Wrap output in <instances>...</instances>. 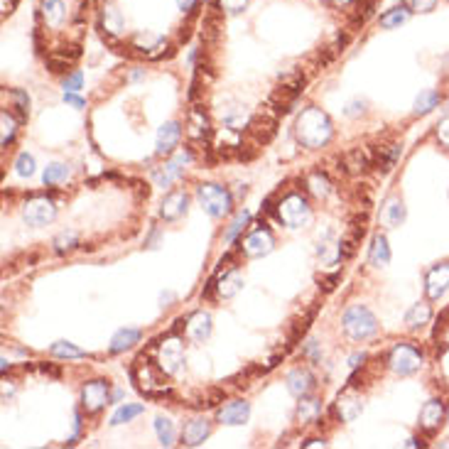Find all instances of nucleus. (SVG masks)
Returning a JSON list of instances; mask_svg holds the SVG:
<instances>
[{"mask_svg":"<svg viewBox=\"0 0 449 449\" xmlns=\"http://www.w3.org/2000/svg\"><path fill=\"white\" fill-rule=\"evenodd\" d=\"M334 136V128L329 116L322 111V108H304L299 113L297 123H295V138L302 148L307 150H317L324 148Z\"/></svg>","mask_w":449,"mask_h":449,"instance_id":"nucleus-1","label":"nucleus"},{"mask_svg":"<svg viewBox=\"0 0 449 449\" xmlns=\"http://www.w3.org/2000/svg\"><path fill=\"white\" fill-rule=\"evenodd\" d=\"M342 324H344L347 337L354 339V342H366V339H371L376 332H378V322H376L373 312H371L369 307H364V304L349 307L342 319Z\"/></svg>","mask_w":449,"mask_h":449,"instance_id":"nucleus-2","label":"nucleus"},{"mask_svg":"<svg viewBox=\"0 0 449 449\" xmlns=\"http://www.w3.org/2000/svg\"><path fill=\"white\" fill-rule=\"evenodd\" d=\"M197 201H199V206L209 216L221 219V216L231 214L234 197H231L229 189L219 187V184H199V187H197Z\"/></svg>","mask_w":449,"mask_h":449,"instance_id":"nucleus-3","label":"nucleus"},{"mask_svg":"<svg viewBox=\"0 0 449 449\" xmlns=\"http://www.w3.org/2000/svg\"><path fill=\"white\" fill-rule=\"evenodd\" d=\"M277 219L290 229H302L312 221V209H309L307 199L299 194H287L285 199L277 204Z\"/></svg>","mask_w":449,"mask_h":449,"instance_id":"nucleus-4","label":"nucleus"},{"mask_svg":"<svg viewBox=\"0 0 449 449\" xmlns=\"http://www.w3.org/2000/svg\"><path fill=\"white\" fill-rule=\"evenodd\" d=\"M184 366V344L177 337L162 339V344L157 347V369L164 376H177Z\"/></svg>","mask_w":449,"mask_h":449,"instance_id":"nucleus-5","label":"nucleus"},{"mask_svg":"<svg viewBox=\"0 0 449 449\" xmlns=\"http://www.w3.org/2000/svg\"><path fill=\"white\" fill-rule=\"evenodd\" d=\"M131 376H133V381L138 383V388H140L145 395H150V398H160V395L169 393L167 385H164L162 378L157 376V371H155L145 359L136 361V366L131 369Z\"/></svg>","mask_w":449,"mask_h":449,"instance_id":"nucleus-6","label":"nucleus"},{"mask_svg":"<svg viewBox=\"0 0 449 449\" xmlns=\"http://www.w3.org/2000/svg\"><path fill=\"white\" fill-rule=\"evenodd\" d=\"M56 216V206L54 201L49 197H42V194H37V197L28 199L23 204V219L28 221V226H47L49 221H54Z\"/></svg>","mask_w":449,"mask_h":449,"instance_id":"nucleus-7","label":"nucleus"},{"mask_svg":"<svg viewBox=\"0 0 449 449\" xmlns=\"http://www.w3.org/2000/svg\"><path fill=\"white\" fill-rule=\"evenodd\" d=\"M388 366L398 376H410L422 366V354L412 344H398V347L390 351Z\"/></svg>","mask_w":449,"mask_h":449,"instance_id":"nucleus-8","label":"nucleus"},{"mask_svg":"<svg viewBox=\"0 0 449 449\" xmlns=\"http://www.w3.org/2000/svg\"><path fill=\"white\" fill-rule=\"evenodd\" d=\"M192 160H194V155L189 152V150H182V152H179L177 157L167 160V162H164L162 167H157V169L152 172L155 187L167 189L172 182H177V179L182 177V172H184V164H189Z\"/></svg>","mask_w":449,"mask_h":449,"instance_id":"nucleus-9","label":"nucleus"},{"mask_svg":"<svg viewBox=\"0 0 449 449\" xmlns=\"http://www.w3.org/2000/svg\"><path fill=\"white\" fill-rule=\"evenodd\" d=\"M249 131L251 136L256 138V143H270L277 133V113L273 111L270 106L263 108L261 113H256V116L251 118Z\"/></svg>","mask_w":449,"mask_h":449,"instance_id":"nucleus-10","label":"nucleus"},{"mask_svg":"<svg viewBox=\"0 0 449 449\" xmlns=\"http://www.w3.org/2000/svg\"><path fill=\"white\" fill-rule=\"evenodd\" d=\"M108 405V383L106 381H91L81 388V407L86 412H99Z\"/></svg>","mask_w":449,"mask_h":449,"instance_id":"nucleus-11","label":"nucleus"},{"mask_svg":"<svg viewBox=\"0 0 449 449\" xmlns=\"http://www.w3.org/2000/svg\"><path fill=\"white\" fill-rule=\"evenodd\" d=\"M447 287H449V263H440V265L430 268V273H427L425 277L427 297H430L432 302H437V299L447 292Z\"/></svg>","mask_w":449,"mask_h":449,"instance_id":"nucleus-12","label":"nucleus"},{"mask_svg":"<svg viewBox=\"0 0 449 449\" xmlns=\"http://www.w3.org/2000/svg\"><path fill=\"white\" fill-rule=\"evenodd\" d=\"M273 246H275V239H273V234L268 229H256L249 239L241 244V249L249 258H263L268 256V253L273 251Z\"/></svg>","mask_w":449,"mask_h":449,"instance_id":"nucleus-13","label":"nucleus"},{"mask_svg":"<svg viewBox=\"0 0 449 449\" xmlns=\"http://www.w3.org/2000/svg\"><path fill=\"white\" fill-rule=\"evenodd\" d=\"M179 138H182V128H179L177 121L164 123L157 131V140H155V155H169L174 152V148L179 145Z\"/></svg>","mask_w":449,"mask_h":449,"instance_id":"nucleus-14","label":"nucleus"},{"mask_svg":"<svg viewBox=\"0 0 449 449\" xmlns=\"http://www.w3.org/2000/svg\"><path fill=\"white\" fill-rule=\"evenodd\" d=\"M187 194L182 192V189H174V192H169L167 197L162 199V204H160V216H162L164 221H177L182 219L184 214H187Z\"/></svg>","mask_w":449,"mask_h":449,"instance_id":"nucleus-15","label":"nucleus"},{"mask_svg":"<svg viewBox=\"0 0 449 449\" xmlns=\"http://www.w3.org/2000/svg\"><path fill=\"white\" fill-rule=\"evenodd\" d=\"M442 420H445V405H442V400H427L420 410V427L427 435H435L440 430Z\"/></svg>","mask_w":449,"mask_h":449,"instance_id":"nucleus-16","label":"nucleus"},{"mask_svg":"<svg viewBox=\"0 0 449 449\" xmlns=\"http://www.w3.org/2000/svg\"><path fill=\"white\" fill-rule=\"evenodd\" d=\"M317 256L324 265H337V263L342 261V239H337L334 231H327V234L319 239Z\"/></svg>","mask_w":449,"mask_h":449,"instance_id":"nucleus-17","label":"nucleus"},{"mask_svg":"<svg viewBox=\"0 0 449 449\" xmlns=\"http://www.w3.org/2000/svg\"><path fill=\"white\" fill-rule=\"evenodd\" d=\"M249 415H251V405L246 400H231L226 402L224 407H219V412H216L219 422H224V425H244V422L249 420Z\"/></svg>","mask_w":449,"mask_h":449,"instance_id":"nucleus-18","label":"nucleus"},{"mask_svg":"<svg viewBox=\"0 0 449 449\" xmlns=\"http://www.w3.org/2000/svg\"><path fill=\"white\" fill-rule=\"evenodd\" d=\"M211 285L216 287L219 297L229 299L244 290V275L239 273V268H231V270H224V275H219V280H214Z\"/></svg>","mask_w":449,"mask_h":449,"instance_id":"nucleus-19","label":"nucleus"},{"mask_svg":"<svg viewBox=\"0 0 449 449\" xmlns=\"http://www.w3.org/2000/svg\"><path fill=\"white\" fill-rule=\"evenodd\" d=\"M361 412H364V402H361V398L351 388L344 390L337 398V415L342 422H354Z\"/></svg>","mask_w":449,"mask_h":449,"instance_id":"nucleus-20","label":"nucleus"},{"mask_svg":"<svg viewBox=\"0 0 449 449\" xmlns=\"http://www.w3.org/2000/svg\"><path fill=\"white\" fill-rule=\"evenodd\" d=\"M402 148L400 145H381L376 148L373 152H371V167H378L383 174H388L390 169L395 167V162H398Z\"/></svg>","mask_w":449,"mask_h":449,"instance_id":"nucleus-21","label":"nucleus"},{"mask_svg":"<svg viewBox=\"0 0 449 449\" xmlns=\"http://www.w3.org/2000/svg\"><path fill=\"white\" fill-rule=\"evenodd\" d=\"M287 390L295 398H304L314 390V376L307 369H295L287 373Z\"/></svg>","mask_w":449,"mask_h":449,"instance_id":"nucleus-22","label":"nucleus"},{"mask_svg":"<svg viewBox=\"0 0 449 449\" xmlns=\"http://www.w3.org/2000/svg\"><path fill=\"white\" fill-rule=\"evenodd\" d=\"M209 334H211V317H209V312H194L192 317L187 319V337L192 339V342H206L209 339Z\"/></svg>","mask_w":449,"mask_h":449,"instance_id":"nucleus-23","label":"nucleus"},{"mask_svg":"<svg viewBox=\"0 0 449 449\" xmlns=\"http://www.w3.org/2000/svg\"><path fill=\"white\" fill-rule=\"evenodd\" d=\"M209 432H211L209 420H204V417H197V420H192V422H187V425H184V430H182V445L199 447L201 442L209 437Z\"/></svg>","mask_w":449,"mask_h":449,"instance_id":"nucleus-24","label":"nucleus"},{"mask_svg":"<svg viewBox=\"0 0 449 449\" xmlns=\"http://www.w3.org/2000/svg\"><path fill=\"white\" fill-rule=\"evenodd\" d=\"M187 133H189V138H192V140H197V143L209 140V138H211V123H209V118H206L204 111L194 108V111L189 113Z\"/></svg>","mask_w":449,"mask_h":449,"instance_id":"nucleus-25","label":"nucleus"},{"mask_svg":"<svg viewBox=\"0 0 449 449\" xmlns=\"http://www.w3.org/2000/svg\"><path fill=\"white\" fill-rule=\"evenodd\" d=\"M344 169H347L349 174H361L364 169L371 167V152L369 150H361V148H354L349 150L347 155H344Z\"/></svg>","mask_w":449,"mask_h":449,"instance_id":"nucleus-26","label":"nucleus"},{"mask_svg":"<svg viewBox=\"0 0 449 449\" xmlns=\"http://www.w3.org/2000/svg\"><path fill=\"white\" fill-rule=\"evenodd\" d=\"M381 221H383L385 229H398L402 221H405V204L400 199H390L383 206V211H381Z\"/></svg>","mask_w":449,"mask_h":449,"instance_id":"nucleus-27","label":"nucleus"},{"mask_svg":"<svg viewBox=\"0 0 449 449\" xmlns=\"http://www.w3.org/2000/svg\"><path fill=\"white\" fill-rule=\"evenodd\" d=\"M430 319H432V309H430V304H427V302L412 304V307L405 312V324H407V329H420V327H425V324L430 322Z\"/></svg>","mask_w":449,"mask_h":449,"instance_id":"nucleus-28","label":"nucleus"},{"mask_svg":"<svg viewBox=\"0 0 449 449\" xmlns=\"http://www.w3.org/2000/svg\"><path fill=\"white\" fill-rule=\"evenodd\" d=\"M412 15V8L410 5H395V8H390L388 13L381 15V28L385 30H393V28H400L402 23H407Z\"/></svg>","mask_w":449,"mask_h":449,"instance_id":"nucleus-29","label":"nucleus"},{"mask_svg":"<svg viewBox=\"0 0 449 449\" xmlns=\"http://www.w3.org/2000/svg\"><path fill=\"white\" fill-rule=\"evenodd\" d=\"M369 263L373 268H385L390 263V249H388L385 236H376L373 239V246H371V253H369Z\"/></svg>","mask_w":449,"mask_h":449,"instance_id":"nucleus-30","label":"nucleus"},{"mask_svg":"<svg viewBox=\"0 0 449 449\" xmlns=\"http://www.w3.org/2000/svg\"><path fill=\"white\" fill-rule=\"evenodd\" d=\"M442 101V96L437 94L435 89H427V91H420V96L412 103V113L415 116H427V113L432 111V108H437Z\"/></svg>","mask_w":449,"mask_h":449,"instance_id":"nucleus-31","label":"nucleus"},{"mask_svg":"<svg viewBox=\"0 0 449 449\" xmlns=\"http://www.w3.org/2000/svg\"><path fill=\"white\" fill-rule=\"evenodd\" d=\"M140 342V332L138 329H121L116 332V337L111 339V354H121V351L136 347Z\"/></svg>","mask_w":449,"mask_h":449,"instance_id":"nucleus-32","label":"nucleus"},{"mask_svg":"<svg viewBox=\"0 0 449 449\" xmlns=\"http://www.w3.org/2000/svg\"><path fill=\"white\" fill-rule=\"evenodd\" d=\"M319 412H322V402L317 398H299V405H297V417L299 422H304V425H309V422H314L319 417Z\"/></svg>","mask_w":449,"mask_h":449,"instance_id":"nucleus-33","label":"nucleus"},{"mask_svg":"<svg viewBox=\"0 0 449 449\" xmlns=\"http://www.w3.org/2000/svg\"><path fill=\"white\" fill-rule=\"evenodd\" d=\"M249 121V111L244 106H234V108H226L224 111V126L226 128H234V131H244V126Z\"/></svg>","mask_w":449,"mask_h":449,"instance_id":"nucleus-34","label":"nucleus"},{"mask_svg":"<svg viewBox=\"0 0 449 449\" xmlns=\"http://www.w3.org/2000/svg\"><path fill=\"white\" fill-rule=\"evenodd\" d=\"M66 177H69V167H66V164H61V162L47 164V167H44V172H42V182L47 184V187H54V184L66 182Z\"/></svg>","mask_w":449,"mask_h":449,"instance_id":"nucleus-35","label":"nucleus"},{"mask_svg":"<svg viewBox=\"0 0 449 449\" xmlns=\"http://www.w3.org/2000/svg\"><path fill=\"white\" fill-rule=\"evenodd\" d=\"M143 412H145V405H138V402H128V405H121L116 412H113L111 425L116 427V425H123V422H131L133 417L143 415Z\"/></svg>","mask_w":449,"mask_h":449,"instance_id":"nucleus-36","label":"nucleus"},{"mask_svg":"<svg viewBox=\"0 0 449 449\" xmlns=\"http://www.w3.org/2000/svg\"><path fill=\"white\" fill-rule=\"evenodd\" d=\"M155 432H157V440L162 447H172L174 445V425L169 417H155Z\"/></svg>","mask_w":449,"mask_h":449,"instance_id":"nucleus-37","label":"nucleus"},{"mask_svg":"<svg viewBox=\"0 0 449 449\" xmlns=\"http://www.w3.org/2000/svg\"><path fill=\"white\" fill-rule=\"evenodd\" d=\"M307 187H309V192H312L317 199H327L329 192H332V182H329V179L324 177L322 172H314L312 177L307 179Z\"/></svg>","mask_w":449,"mask_h":449,"instance_id":"nucleus-38","label":"nucleus"},{"mask_svg":"<svg viewBox=\"0 0 449 449\" xmlns=\"http://www.w3.org/2000/svg\"><path fill=\"white\" fill-rule=\"evenodd\" d=\"M52 356H56V359H84L86 354L69 342H56L54 347H52Z\"/></svg>","mask_w":449,"mask_h":449,"instance_id":"nucleus-39","label":"nucleus"},{"mask_svg":"<svg viewBox=\"0 0 449 449\" xmlns=\"http://www.w3.org/2000/svg\"><path fill=\"white\" fill-rule=\"evenodd\" d=\"M10 99H13V108L20 113V121H25L30 113V96L25 94V91L15 89V91H10Z\"/></svg>","mask_w":449,"mask_h":449,"instance_id":"nucleus-40","label":"nucleus"},{"mask_svg":"<svg viewBox=\"0 0 449 449\" xmlns=\"http://www.w3.org/2000/svg\"><path fill=\"white\" fill-rule=\"evenodd\" d=\"M15 172L20 174V177H32L35 174V157L28 152H20L18 160H15Z\"/></svg>","mask_w":449,"mask_h":449,"instance_id":"nucleus-41","label":"nucleus"},{"mask_svg":"<svg viewBox=\"0 0 449 449\" xmlns=\"http://www.w3.org/2000/svg\"><path fill=\"white\" fill-rule=\"evenodd\" d=\"M0 123H3V148H8L15 140V118L10 111L0 113Z\"/></svg>","mask_w":449,"mask_h":449,"instance_id":"nucleus-42","label":"nucleus"},{"mask_svg":"<svg viewBox=\"0 0 449 449\" xmlns=\"http://www.w3.org/2000/svg\"><path fill=\"white\" fill-rule=\"evenodd\" d=\"M249 221H251V214H249V211H241V214L234 219V224H231V229L226 231V236H224L226 244H231V241H236V236H239L241 231L246 229V224H249Z\"/></svg>","mask_w":449,"mask_h":449,"instance_id":"nucleus-43","label":"nucleus"},{"mask_svg":"<svg viewBox=\"0 0 449 449\" xmlns=\"http://www.w3.org/2000/svg\"><path fill=\"white\" fill-rule=\"evenodd\" d=\"M76 246V234L74 231H64V234H59L54 239V251L56 253H66V251H71Z\"/></svg>","mask_w":449,"mask_h":449,"instance_id":"nucleus-44","label":"nucleus"},{"mask_svg":"<svg viewBox=\"0 0 449 449\" xmlns=\"http://www.w3.org/2000/svg\"><path fill=\"white\" fill-rule=\"evenodd\" d=\"M81 84H84V74L81 71H71L69 76H64V91H79Z\"/></svg>","mask_w":449,"mask_h":449,"instance_id":"nucleus-45","label":"nucleus"},{"mask_svg":"<svg viewBox=\"0 0 449 449\" xmlns=\"http://www.w3.org/2000/svg\"><path fill=\"white\" fill-rule=\"evenodd\" d=\"M437 140L449 150V116L442 118L440 126H437Z\"/></svg>","mask_w":449,"mask_h":449,"instance_id":"nucleus-46","label":"nucleus"},{"mask_svg":"<svg viewBox=\"0 0 449 449\" xmlns=\"http://www.w3.org/2000/svg\"><path fill=\"white\" fill-rule=\"evenodd\" d=\"M435 5H437V0H412L410 8H412V13H432Z\"/></svg>","mask_w":449,"mask_h":449,"instance_id":"nucleus-47","label":"nucleus"},{"mask_svg":"<svg viewBox=\"0 0 449 449\" xmlns=\"http://www.w3.org/2000/svg\"><path fill=\"white\" fill-rule=\"evenodd\" d=\"M64 103H69V106L76 108V111H81V108L86 106L84 99H79V96H76L74 91H64Z\"/></svg>","mask_w":449,"mask_h":449,"instance_id":"nucleus-48","label":"nucleus"},{"mask_svg":"<svg viewBox=\"0 0 449 449\" xmlns=\"http://www.w3.org/2000/svg\"><path fill=\"white\" fill-rule=\"evenodd\" d=\"M342 280V275H332V277H327V280H324V290L327 292H332L334 287H337V282Z\"/></svg>","mask_w":449,"mask_h":449,"instance_id":"nucleus-49","label":"nucleus"},{"mask_svg":"<svg viewBox=\"0 0 449 449\" xmlns=\"http://www.w3.org/2000/svg\"><path fill=\"white\" fill-rule=\"evenodd\" d=\"M364 361H366V354H354L351 356V369H359V366H364Z\"/></svg>","mask_w":449,"mask_h":449,"instance_id":"nucleus-50","label":"nucleus"},{"mask_svg":"<svg viewBox=\"0 0 449 449\" xmlns=\"http://www.w3.org/2000/svg\"><path fill=\"white\" fill-rule=\"evenodd\" d=\"M324 445H327V442H324V440H309L304 447H324Z\"/></svg>","mask_w":449,"mask_h":449,"instance_id":"nucleus-51","label":"nucleus"},{"mask_svg":"<svg viewBox=\"0 0 449 449\" xmlns=\"http://www.w3.org/2000/svg\"><path fill=\"white\" fill-rule=\"evenodd\" d=\"M44 373H52V376H59V369H52V366H42Z\"/></svg>","mask_w":449,"mask_h":449,"instance_id":"nucleus-52","label":"nucleus"},{"mask_svg":"<svg viewBox=\"0 0 449 449\" xmlns=\"http://www.w3.org/2000/svg\"><path fill=\"white\" fill-rule=\"evenodd\" d=\"M447 422H449V412H447Z\"/></svg>","mask_w":449,"mask_h":449,"instance_id":"nucleus-53","label":"nucleus"}]
</instances>
